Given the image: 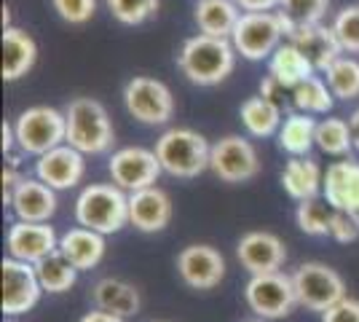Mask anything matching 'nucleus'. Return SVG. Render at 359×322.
I'll return each mask as SVG.
<instances>
[{"label":"nucleus","instance_id":"obj_29","mask_svg":"<svg viewBox=\"0 0 359 322\" xmlns=\"http://www.w3.org/2000/svg\"><path fill=\"white\" fill-rule=\"evenodd\" d=\"M292 107L300 110V113H311V116H322V113H330L332 110V102H335V94L327 86L325 78L309 76L306 81H300L298 86L292 89Z\"/></svg>","mask_w":359,"mask_h":322},{"label":"nucleus","instance_id":"obj_24","mask_svg":"<svg viewBox=\"0 0 359 322\" xmlns=\"http://www.w3.org/2000/svg\"><path fill=\"white\" fill-rule=\"evenodd\" d=\"M91 298L97 309H105V311H113L118 317H135L140 307H142V298H140V290H137L132 282H123V279H113V276H105L100 279L94 288H91Z\"/></svg>","mask_w":359,"mask_h":322},{"label":"nucleus","instance_id":"obj_1","mask_svg":"<svg viewBox=\"0 0 359 322\" xmlns=\"http://www.w3.org/2000/svg\"><path fill=\"white\" fill-rule=\"evenodd\" d=\"M236 48L231 38H215L198 32L188 38L177 54L180 73L196 86H217L236 67Z\"/></svg>","mask_w":359,"mask_h":322},{"label":"nucleus","instance_id":"obj_21","mask_svg":"<svg viewBox=\"0 0 359 322\" xmlns=\"http://www.w3.org/2000/svg\"><path fill=\"white\" fill-rule=\"evenodd\" d=\"M60 253L78 271H89L105 258V234L86 226H75L60 236Z\"/></svg>","mask_w":359,"mask_h":322},{"label":"nucleus","instance_id":"obj_3","mask_svg":"<svg viewBox=\"0 0 359 322\" xmlns=\"http://www.w3.org/2000/svg\"><path fill=\"white\" fill-rule=\"evenodd\" d=\"M75 220L100 234H116L129 226V194L116 183H91L75 199Z\"/></svg>","mask_w":359,"mask_h":322},{"label":"nucleus","instance_id":"obj_33","mask_svg":"<svg viewBox=\"0 0 359 322\" xmlns=\"http://www.w3.org/2000/svg\"><path fill=\"white\" fill-rule=\"evenodd\" d=\"M325 81L338 100H357L359 97V60L341 54L338 60L325 70Z\"/></svg>","mask_w":359,"mask_h":322},{"label":"nucleus","instance_id":"obj_25","mask_svg":"<svg viewBox=\"0 0 359 322\" xmlns=\"http://www.w3.org/2000/svg\"><path fill=\"white\" fill-rule=\"evenodd\" d=\"M241 14L244 11L236 0H198L194 8L198 32L215 35V38H231Z\"/></svg>","mask_w":359,"mask_h":322},{"label":"nucleus","instance_id":"obj_28","mask_svg":"<svg viewBox=\"0 0 359 322\" xmlns=\"http://www.w3.org/2000/svg\"><path fill=\"white\" fill-rule=\"evenodd\" d=\"M279 148L290 156H309V151L316 145V121L311 113H290L279 126Z\"/></svg>","mask_w":359,"mask_h":322},{"label":"nucleus","instance_id":"obj_35","mask_svg":"<svg viewBox=\"0 0 359 322\" xmlns=\"http://www.w3.org/2000/svg\"><path fill=\"white\" fill-rule=\"evenodd\" d=\"M107 11L118 19L121 25H145L148 19L158 14L161 0H105Z\"/></svg>","mask_w":359,"mask_h":322},{"label":"nucleus","instance_id":"obj_39","mask_svg":"<svg viewBox=\"0 0 359 322\" xmlns=\"http://www.w3.org/2000/svg\"><path fill=\"white\" fill-rule=\"evenodd\" d=\"M322 322H359V301L346 295L335 307L322 311Z\"/></svg>","mask_w":359,"mask_h":322},{"label":"nucleus","instance_id":"obj_7","mask_svg":"<svg viewBox=\"0 0 359 322\" xmlns=\"http://www.w3.org/2000/svg\"><path fill=\"white\" fill-rule=\"evenodd\" d=\"M244 301L252 314L266 317V320H285L292 314V309L300 307L292 276L282 271L252 274V279L244 288Z\"/></svg>","mask_w":359,"mask_h":322},{"label":"nucleus","instance_id":"obj_26","mask_svg":"<svg viewBox=\"0 0 359 322\" xmlns=\"http://www.w3.org/2000/svg\"><path fill=\"white\" fill-rule=\"evenodd\" d=\"M269 73L276 81H282L287 89H295L300 81H306L309 76H314V65L306 60V54L300 51L292 41H287L271 54Z\"/></svg>","mask_w":359,"mask_h":322},{"label":"nucleus","instance_id":"obj_10","mask_svg":"<svg viewBox=\"0 0 359 322\" xmlns=\"http://www.w3.org/2000/svg\"><path fill=\"white\" fill-rule=\"evenodd\" d=\"M0 274H3V314L6 317H19L27 314L30 309L38 307L41 301V279L35 271V263L19 261V258H3L0 263Z\"/></svg>","mask_w":359,"mask_h":322},{"label":"nucleus","instance_id":"obj_9","mask_svg":"<svg viewBox=\"0 0 359 322\" xmlns=\"http://www.w3.org/2000/svg\"><path fill=\"white\" fill-rule=\"evenodd\" d=\"M295 293H298V304L309 311H327L335 307L341 298H346V282L327 263H300L292 274Z\"/></svg>","mask_w":359,"mask_h":322},{"label":"nucleus","instance_id":"obj_42","mask_svg":"<svg viewBox=\"0 0 359 322\" xmlns=\"http://www.w3.org/2000/svg\"><path fill=\"white\" fill-rule=\"evenodd\" d=\"M241 11H276L279 0H236Z\"/></svg>","mask_w":359,"mask_h":322},{"label":"nucleus","instance_id":"obj_40","mask_svg":"<svg viewBox=\"0 0 359 322\" xmlns=\"http://www.w3.org/2000/svg\"><path fill=\"white\" fill-rule=\"evenodd\" d=\"M260 94H263L266 100H271L273 105H279V107H285L287 100H292V89H287L285 83H282V81H276L271 73L260 81Z\"/></svg>","mask_w":359,"mask_h":322},{"label":"nucleus","instance_id":"obj_8","mask_svg":"<svg viewBox=\"0 0 359 322\" xmlns=\"http://www.w3.org/2000/svg\"><path fill=\"white\" fill-rule=\"evenodd\" d=\"M123 105L135 121L145 126H164L175 116L172 89L150 76H135L123 86Z\"/></svg>","mask_w":359,"mask_h":322},{"label":"nucleus","instance_id":"obj_41","mask_svg":"<svg viewBox=\"0 0 359 322\" xmlns=\"http://www.w3.org/2000/svg\"><path fill=\"white\" fill-rule=\"evenodd\" d=\"M22 183V175H19V167L14 164H6L3 167V204L11 207V199H14V191Z\"/></svg>","mask_w":359,"mask_h":322},{"label":"nucleus","instance_id":"obj_38","mask_svg":"<svg viewBox=\"0 0 359 322\" xmlns=\"http://www.w3.org/2000/svg\"><path fill=\"white\" fill-rule=\"evenodd\" d=\"M330 236L341 245L357 242L359 239V213H348V210H335L332 226H330Z\"/></svg>","mask_w":359,"mask_h":322},{"label":"nucleus","instance_id":"obj_44","mask_svg":"<svg viewBox=\"0 0 359 322\" xmlns=\"http://www.w3.org/2000/svg\"><path fill=\"white\" fill-rule=\"evenodd\" d=\"M348 123H351V135H354V148H359V107L351 113Z\"/></svg>","mask_w":359,"mask_h":322},{"label":"nucleus","instance_id":"obj_46","mask_svg":"<svg viewBox=\"0 0 359 322\" xmlns=\"http://www.w3.org/2000/svg\"><path fill=\"white\" fill-rule=\"evenodd\" d=\"M6 322H16V320H6Z\"/></svg>","mask_w":359,"mask_h":322},{"label":"nucleus","instance_id":"obj_6","mask_svg":"<svg viewBox=\"0 0 359 322\" xmlns=\"http://www.w3.org/2000/svg\"><path fill=\"white\" fill-rule=\"evenodd\" d=\"M287 38L285 22L276 11H244L233 27L231 43L244 60L260 62L271 57Z\"/></svg>","mask_w":359,"mask_h":322},{"label":"nucleus","instance_id":"obj_31","mask_svg":"<svg viewBox=\"0 0 359 322\" xmlns=\"http://www.w3.org/2000/svg\"><path fill=\"white\" fill-rule=\"evenodd\" d=\"M330 8V0H279L276 14L285 22L287 38L300 27H311L319 25Z\"/></svg>","mask_w":359,"mask_h":322},{"label":"nucleus","instance_id":"obj_45","mask_svg":"<svg viewBox=\"0 0 359 322\" xmlns=\"http://www.w3.org/2000/svg\"><path fill=\"white\" fill-rule=\"evenodd\" d=\"M239 322H271V320H266V317H257V314H252V317H247V320H239Z\"/></svg>","mask_w":359,"mask_h":322},{"label":"nucleus","instance_id":"obj_20","mask_svg":"<svg viewBox=\"0 0 359 322\" xmlns=\"http://www.w3.org/2000/svg\"><path fill=\"white\" fill-rule=\"evenodd\" d=\"M325 199L335 210L359 213V161H335L325 172Z\"/></svg>","mask_w":359,"mask_h":322},{"label":"nucleus","instance_id":"obj_47","mask_svg":"<svg viewBox=\"0 0 359 322\" xmlns=\"http://www.w3.org/2000/svg\"><path fill=\"white\" fill-rule=\"evenodd\" d=\"M161 322H164V320H161Z\"/></svg>","mask_w":359,"mask_h":322},{"label":"nucleus","instance_id":"obj_37","mask_svg":"<svg viewBox=\"0 0 359 322\" xmlns=\"http://www.w3.org/2000/svg\"><path fill=\"white\" fill-rule=\"evenodd\" d=\"M51 8L67 25H86L97 14V0H51Z\"/></svg>","mask_w":359,"mask_h":322},{"label":"nucleus","instance_id":"obj_12","mask_svg":"<svg viewBox=\"0 0 359 322\" xmlns=\"http://www.w3.org/2000/svg\"><path fill=\"white\" fill-rule=\"evenodd\" d=\"M107 172H110L113 183L118 185V188H123L126 194H135V191L156 185L158 175L164 169H161V161H158L156 151L140 148V145H129V148H121V151L110 156Z\"/></svg>","mask_w":359,"mask_h":322},{"label":"nucleus","instance_id":"obj_30","mask_svg":"<svg viewBox=\"0 0 359 322\" xmlns=\"http://www.w3.org/2000/svg\"><path fill=\"white\" fill-rule=\"evenodd\" d=\"M35 271H38L43 293H67L78 282V269L62 255L60 250H54L51 255H46L35 263Z\"/></svg>","mask_w":359,"mask_h":322},{"label":"nucleus","instance_id":"obj_23","mask_svg":"<svg viewBox=\"0 0 359 322\" xmlns=\"http://www.w3.org/2000/svg\"><path fill=\"white\" fill-rule=\"evenodd\" d=\"M325 172L309 156H292L282 169V188L290 199L306 201L322 194Z\"/></svg>","mask_w":359,"mask_h":322},{"label":"nucleus","instance_id":"obj_11","mask_svg":"<svg viewBox=\"0 0 359 322\" xmlns=\"http://www.w3.org/2000/svg\"><path fill=\"white\" fill-rule=\"evenodd\" d=\"M210 169L223 183H247L260 172V156L241 135H225L212 145Z\"/></svg>","mask_w":359,"mask_h":322},{"label":"nucleus","instance_id":"obj_4","mask_svg":"<svg viewBox=\"0 0 359 322\" xmlns=\"http://www.w3.org/2000/svg\"><path fill=\"white\" fill-rule=\"evenodd\" d=\"M156 156L161 161V169L172 177L180 180H191L198 177L204 169H210L212 145L204 135H198L194 129L175 126L166 129L161 137L156 140Z\"/></svg>","mask_w":359,"mask_h":322},{"label":"nucleus","instance_id":"obj_22","mask_svg":"<svg viewBox=\"0 0 359 322\" xmlns=\"http://www.w3.org/2000/svg\"><path fill=\"white\" fill-rule=\"evenodd\" d=\"M38 60V46L30 32L22 27H3V81L14 83L32 70Z\"/></svg>","mask_w":359,"mask_h":322},{"label":"nucleus","instance_id":"obj_19","mask_svg":"<svg viewBox=\"0 0 359 322\" xmlns=\"http://www.w3.org/2000/svg\"><path fill=\"white\" fill-rule=\"evenodd\" d=\"M287 41H292L295 46L306 54V60L314 65L316 73H325L332 62L338 60L341 54H346L338 35L332 30V25H311V27H300L295 30Z\"/></svg>","mask_w":359,"mask_h":322},{"label":"nucleus","instance_id":"obj_14","mask_svg":"<svg viewBox=\"0 0 359 322\" xmlns=\"http://www.w3.org/2000/svg\"><path fill=\"white\" fill-rule=\"evenodd\" d=\"M78 148L62 142L57 148H51L48 154L38 156L35 161V177H41L46 185H51L54 191H67L83 180L86 172V161Z\"/></svg>","mask_w":359,"mask_h":322},{"label":"nucleus","instance_id":"obj_18","mask_svg":"<svg viewBox=\"0 0 359 322\" xmlns=\"http://www.w3.org/2000/svg\"><path fill=\"white\" fill-rule=\"evenodd\" d=\"M16 220H32V223H48L57 213V191L46 185L41 177H22L19 188L11 199Z\"/></svg>","mask_w":359,"mask_h":322},{"label":"nucleus","instance_id":"obj_27","mask_svg":"<svg viewBox=\"0 0 359 322\" xmlns=\"http://www.w3.org/2000/svg\"><path fill=\"white\" fill-rule=\"evenodd\" d=\"M239 116H241L244 129H247L252 137H271V135H276L279 126H282V107L273 105L263 94L244 100L239 107Z\"/></svg>","mask_w":359,"mask_h":322},{"label":"nucleus","instance_id":"obj_2","mask_svg":"<svg viewBox=\"0 0 359 322\" xmlns=\"http://www.w3.org/2000/svg\"><path fill=\"white\" fill-rule=\"evenodd\" d=\"M67 137L65 142L78 148L81 154L97 156L107 154L116 142V129L107 116L105 105L94 97H75L65 107Z\"/></svg>","mask_w":359,"mask_h":322},{"label":"nucleus","instance_id":"obj_32","mask_svg":"<svg viewBox=\"0 0 359 322\" xmlns=\"http://www.w3.org/2000/svg\"><path fill=\"white\" fill-rule=\"evenodd\" d=\"M332 217H335V207L327 199H306L298 201V210H295V223L306 236H330V226H332Z\"/></svg>","mask_w":359,"mask_h":322},{"label":"nucleus","instance_id":"obj_13","mask_svg":"<svg viewBox=\"0 0 359 322\" xmlns=\"http://www.w3.org/2000/svg\"><path fill=\"white\" fill-rule=\"evenodd\" d=\"M177 274L194 290H215L225 276V258L212 245H188L177 255Z\"/></svg>","mask_w":359,"mask_h":322},{"label":"nucleus","instance_id":"obj_34","mask_svg":"<svg viewBox=\"0 0 359 322\" xmlns=\"http://www.w3.org/2000/svg\"><path fill=\"white\" fill-rule=\"evenodd\" d=\"M316 148L327 156H346L354 148L351 123L344 121V119L316 121Z\"/></svg>","mask_w":359,"mask_h":322},{"label":"nucleus","instance_id":"obj_17","mask_svg":"<svg viewBox=\"0 0 359 322\" xmlns=\"http://www.w3.org/2000/svg\"><path fill=\"white\" fill-rule=\"evenodd\" d=\"M172 220V199L164 188L150 185L129 194V223L142 234L164 231Z\"/></svg>","mask_w":359,"mask_h":322},{"label":"nucleus","instance_id":"obj_15","mask_svg":"<svg viewBox=\"0 0 359 322\" xmlns=\"http://www.w3.org/2000/svg\"><path fill=\"white\" fill-rule=\"evenodd\" d=\"M6 247H8L11 258L38 263L41 258L51 255L54 250H60V236H57L54 226H48V223L16 220L6 234Z\"/></svg>","mask_w":359,"mask_h":322},{"label":"nucleus","instance_id":"obj_43","mask_svg":"<svg viewBox=\"0 0 359 322\" xmlns=\"http://www.w3.org/2000/svg\"><path fill=\"white\" fill-rule=\"evenodd\" d=\"M78 322H123V317L113 314V311H105V309H94L89 314H83Z\"/></svg>","mask_w":359,"mask_h":322},{"label":"nucleus","instance_id":"obj_5","mask_svg":"<svg viewBox=\"0 0 359 322\" xmlns=\"http://www.w3.org/2000/svg\"><path fill=\"white\" fill-rule=\"evenodd\" d=\"M16 145L27 156H43L51 148H57L67 137L65 110L51 105H32L19 113L14 121Z\"/></svg>","mask_w":359,"mask_h":322},{"label":"nucleus","instance_id":"obj_36","mask_svg":"<svg viewBox=\"0 0 359 322\" xmlns=\"http://www.w3.org/2000/svg\"><path fill=\"white\" fill-rule=\"evenodd\" d=\"M332 30L338 35L346 54H359V3L357 6H346L344 11L335 14Z\"/></svg>","mask_w":359,"mask_h":322},{"label":"nucleus","instance_id":"obj_16","mask_svg":"<svg viewBox=\"0 0 359 322\" xmlns=\"http://www.w3.org/2000/svg\"><path fill=\"white\" fill-rule=\"evenodd\" d=\"M236 258L250 274L279 271L287 261L285 242L271 231H250L236 245Z\"/></svg>","mask_w":359,"mask_h":322}]
</instances>
